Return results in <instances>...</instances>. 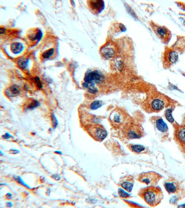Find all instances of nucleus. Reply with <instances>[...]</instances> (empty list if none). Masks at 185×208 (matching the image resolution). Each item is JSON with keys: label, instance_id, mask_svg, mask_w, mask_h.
Here are the masks:
<instances>
[{"label": "nucleus", "instance_id": "obj_1", "mask_svg": "<svg viewBox=\"0 0 185 208\" xmlns=\"http://www.w3.org/2000/svg\"><path fill=\"white\" fill-rule=\"evenodd\" d=\"M138 195L149 206L156 207L161 203L163 194L160 188L156 186H149L141 189Z\"/></svg>", "mask_w": 185, "mask_h": 208}, {"label": "nucleus", "instance_id": "obj_2", "mask_svg": "<svg viewBox=\"0 0 185 208\" xmlns=\"http://www.w3.org/2000/svg\"><path fill=\"white\" fill-rule=\"evenodd\" d=\"M127 119V114L124 111L115 109L109 115V121L112 126L118 128L125 124Z\"/></svg>", "mask_w": 185, "mask_h": 208}, {"label": "nucleus", "instance_id": "obj_3", "mask_svg": "<svg viewBox=\"0 0 185 208\" xmlns=\"http://www.w3.org/2000/svg\"><path fill=\"white\" fill-rule=\"evenodd\" d=\"M162 178V176L158 173L151 171L139 174L136 181L150 186H156Z\"/></svg>", "mask_w": 185, "mask_h": 208}, {"label": "nucleus", "instance_id": "obj_4", "mask_svg": "<svg viewBox=\"0 0 185 208\" xmlns=\"http://www.w3.org/2000/svg\"><path fill=\"white\" fill-rule=\"evenodd\" d=\"M86 131L96 141L101 142L107 136V132L102 126L97 124H91L86 126Z\"/></svg>", "mask_w": 185, "mask_h": 208}, {"label": "nucleus", "instance_id": "obj_5", "mask_svg": "<svg viewBox=\"0 0 185 208\" xmlns=\"http://www.w3.org/2000/svg\"><path fill=\"white\" fill-rule=\"evenodd\" d=\"M151 26L156 35L161 39V41H163V43L166 44L169 43L172 35L170 31L166 27L159 26L153 22H151Z\"/></svg>", "mask_w": 185, "mask_h": 208}, {"label": "nucleus", "instance_id": "obj_6", "mask_svg": "<svg viewBox=\"0 0 185 208\" xmlns=\"http://www.w3.org/2000/svg\"><path fill=\"white\" fill-rule=\"evenodd\" d=\"M167 106V101L162 97H157L151 100L145 108L149 112H158L163 110Z\"/></svg>", "mask_w": 185, "mask_h": 208}, {"label": "nucleus", "instance_id": "obj_7", "mask_svg": "<svg viewBox=\"0 0 185 208\" xmlns=\"http://www.w3.org/2000/svg\"><path fill=\"white\" fill-rule=\"evenodd\" d=\"M117 52L116 46L113 42H109L100 48L101 55L106 59H111L115 56Z\"/></svg>", "mask_w": 185, "mask_h": 208}, {"label": "nucleus", "instance_id": "obj_8", "mask_svg": "<svg viewBox=\"0 0 185 208\" xmlns=\"http://www.w3.org/2000/svg\"><path fill=\"white\" fill-rule=\"evenodd\" d=\"M104 76L98 71L88 70L85 74L84 82H94L95 83H100L104 81Z\"/></svg>", "mask_w": 185, "mask_h": 208}, {"label": "nucleus", "instance_id": "obj_9", "mask_svg": "<svg viewBox=\"0 0 185 208\" xmlns=\"http://www.w3.org/2000/svg\"><path fill=\"white\" fill-rule=\"evenodd\" d=\"M125 135L128 138H140L142 137L143 131L142 128L138 125H132L125 130Z\"/></svg>", "mask_w": 185, "mask_h": 208}, {"label": "nucleus", "instance_id": "obj_10", "mask_svg": "<svg viewBox=\"0 0 185 208\" xmlns=\"http://www.w3.org/2000/svg\"><path fill=\"white\" fill-rule=\"evenodd\" d=\"M151 120L157 131H158L161 135H164V136L167 135L169 128L162 118L158 117H154L152 118Z\"/></svg>", "mask_w": 185, "mask_h": 208}, {"label": "nucleus", "instance_id": "obj_11", "mask_svg": "<svg viewBox=\"0 0 185 208\" xmlns=\"http://www.w3.org/2000/svg\"><path fill=\"white\" fill-rule=\"evenodd\" d=\"M134 184V180L132 176L126 175L121 178L118 185L128 192H131L133 187Z\"/></svg>", "mask_w": 185, "mask_h": 208}, {"label": "nucleus", "instance_id": "obj_12", "mask_svg": "<svg viewBox=\"0 0 185 208\" xmlns=\"http://www.w3.org/2000/svg\"><path fill=\"white\" fill-rule=\"evenodd\" d=\"M87 4L90 10L95 14L100 13L105 8V2L103 1H88Z\"/></svg>", "mask_w": 185, "mask_h": 208}, {"label": "nucleus", "instance_id": "obj_13", "mask_svg": "<svg viewBox=\"0 0 185 208\" xmlns=\"http://www.w3.org/2000/svg\"><path fill=\"white\" fill-rule=\"evenodd\" d=\"M165 60L168 64H176L178 60V55L174 50H168L165 54Z\"/></svg>", "mask_w": 185, "mask_h": 208}, {"label": "nucleus", "instance_id": "obj_14", "mask_svg": "<svg viewBox=\"0 0 185 208\" xmlns=\"http://www.w3.org/2000/svg\"><path fill=\"white\" fill-rule=\"evenodd\" d=\"M20 93V89L16 85L11 86L5 91L6 96L9 97H16L19 95Z\"/></svg>", "mask_w": 185, "mask_h": 208}, {"label": "nucleus", "instance_id": "obj_15", "mask_svg": "<svg viewBox=\"0 0 185 208\" xmlns=\"http://www.w3.org/2000/svg\"><path fill=\"white\" fill-rule=\"evenodd\" d=\"M28 38L32 41L38 40L39 41L42 37V32L40 30L38 29L34 30H31L27 34Z\"/></svg>", "mask_w": 185, "mask_h": 208}, {"label": "nucleus", "instance_id": "obj_16", "mask_svg": "<svg viewBox=\"0 0 185 208\" xmlns=\"http://www.w3.org/2000/svg\"><path fill=\"white\" fill-rule=\"evenodd\" d=\"M128 147L131 151L135 154H143L146 152V148L140 145L130 144Z\"/></svg>", "mask_w": 185, "mask_h": 208}, {"label": "nucleus", "instance_id": "obj_17", "mask_svg": "<svg viewBox=\"0 0 185 208\" xmlns=\"http://www.w3.org/2000/svg\"><path fill=\"white\" fill-rule=\"evenodd\" d=\"M166 191L169 193H174L176 192L177 185L174 182H166L164 184Z\"/></svg>", "mask_w": 185, "mask_h": 208}, {"label": "nucleus", "instance_id": "obj_18", "mask_svg": "<svg viewBox=\"0 0 185 208\" xmlns=\"http://www.w3.org/2000/svg\"><path fill=\"white\" fill-rule=\"evenodd\" d=\"M176 137L179 142L185 144V128H180L176 132Z\"/></svg>", "mask_w": 185, "mask_h": 208}, {"label": "nucleus", "instance_id": "obj_19", "mask_svg": "<svg viewBox=\"0 0 185 208\" xmlns=\"http://www.w3.org/2000/svg\"><path fill=\"white\" fill-rule=\"evenodd\" d=\"M23 49V45L18 42L13 43L11 46V50L14 54H18L21 53Z\"/></svg>", "mask_w": 185, "mask_h": 208}, {"label": "nucleus", "instance_id": "obj_20", "mask_svg": "<svg viewBox=\"0 0 185 208\" xmlns=\"http://www.w3.org/2000/svg\"><path fill=\"white\" fill-rule=\"evenodd\" d=\"M82 85L84 88H86L89 90V91L90 93L96 94L98 92V89L96 86L95 83L94 82H84L82 84Z\"/></svg>", "mask_w": 185, "mask_h": 208}, {"label": "nucleus", "instance_id": "obj_21", "mask_svg": "<svg viewBox=\"0 0 185 208\" xmlns=\"http://www.w3.org/2000/svg\"><path fill=\"white\" fill-rule=\"evenodd\" d=\"M39 105V103L38 101L33 100H32L30 101V102L28 103L26 105L25 108L27 110L33 109L34 108L38 107Z\"/></svg>", "mask_w": 185, "mask_h": 208}, {"label": "nucleus", "instance_id": "obj_22", "mask_svg": "<svg viewBox=\"0 0 185 208\" xmlns=\"http://www.w3.org/2000/svg\"><path fill=\"white\" fill-rule=\"evenodd\" d=\"M55 49L54 48H51L47 49L42 54V57L44 59H46L50 58L54 53Z\"/></svg>", "mask_w": 185, "mask_h": 208}, {"label": "nucleus", "instance_id": "obj_23", "mask_svg": "<svg viewBox=\"0 0 185 208\" xmlns=\"http://www.w3.org/2000/svg\"><path fill=\"white\" fill-rule=\"evenodd\" d=\"M172 109L170 108L167 109L165 112V118L170 123H173L174 122V119L172 117Z\"/></svg>", "mask_w": 185, "mask_h": 208}, {"label": "nucleus", "instance_id": "obj_24", "mask_svg": "<svg viewBox=\"0 0 185 208\" xmlns=\"http://www.w3.org/2000/svg\"><path fill=\"white\" fill-rule=\"evenodd\" d=\"M102 101L99 100H96L91 104L90 106V108L92 110H95L99 108H100L102 106Z\"/></svg>", "mask_w": 185, "mask_h": 208}, {"label": "nucleus", "instance_id": "obj_25", "mask_svg": "<svg viewBox=\"0 0 185 208\" xmlns=\"http://www.w3.org/2000/svg\"><path fill=\"white\" fill-rule=\"evenodd\" d=\"M19 66L22 69H25L27 67L28 64V60L26 58H21L18 62Z\"/></svg>", "mask_w": 185, "mask_h": 208}, {"label": "nucleus", "instance_id": "obj_26", "mask_svg": "<svg viewBox=\"0 0 185 208\" xmlns=\"http://www.w3.org/2000/svg\"><path fill=\"white\" fill-rule=\"evenodd\" d=\"M118 193L119 196L121 198H129L130 196L129 194H127L126 192H125L122 189H119L118 191Z\"/></svg>", "mask_w": 185, "mask_h": 208}, {"label": "nucleus", "instance_id": "obj_27", "mask_svg": "<svg viewBox=\"0 0 185 208\" xmlns=\"http://www.w3.org/2000/svg\"><path fill=\"white\" fill-rule=\"evenodd\" d=\"M14 179H15V180H16V181L20 183V184H22V185H24L25 186H26V187H27V188H30L28 186V185H27V184H26L23 181L21 180V178H20V177H19V176H17V177L16 176H15V177H14Z\"/></svg>", "mask_w": 185, "mask_h": 208}, {"label": "nucleus", "instance_id": "obj_28", "mask_svg": "<svg viewBox=\"0 0 185 208\" xmlns=\"http://www.w3.org/2000/svg\"><path fill=\"white\" fill-rule=\"evenodd\" d=\"M52 119L53 127L54 128H56L57 124H58V122H57V120H56V118L54 114H53V115H52Z\"/></svg>", "mask_w": 185, "mask_h": 208}, {"label": "nucleus", "instance_id": "obj_29", "mask_svg": "<svg viewBox=\"0 0 185 208\" xmlns=\"http://www.w3.org/2000/svg\"><path fill=\"white\" fill-rule=\"evenodd\" d=\"M35 82L37 85L38 87V88H42V84H41V82H40V79L38 77H36L35 78Z\"/></svg>", "mask_w": 185, "mask_h": 208}, {"label": "nucleus", "instance_id": "obj_30", "mask_svg": "<svg viewBox=\"0 0 185 208\" xmlns=\"http://www.w3.org/2000/svg\"><path fill=\"white\" fill-rule=\"evenodd\" d=\"M52 177L56 180H59L60 179V176L59 175H57V174H54V175L52 176Z\"/></svg>", "mask_w": 185, "mask_h": 208}, {"label": "nucleus", "instance_id": "obj_31", "mask_svg": "<svg viewBox=\"0 0 185 208\" xmlns=\"http://www.w3.org/2000/svg\"><path fill=\"white\" fill-rule=\"evenodd\" d=\"M11 137V136L9 133H6L4 136H3V138L6 139L9 138L10 137Z\"/></svg>", "mask_w": 185, "mask_h": 208}, {"label": "nucleus", "instance_id": "obj_32", "mask_svg": "<svg viewBox=\"0 0 185 208\" xmlns=\"http://www.w3.org/2000/svg\"><path fill=\"white\" fill-rule=\"evenodd\" d=\"M0 31H1V34H2L5 33L6 30H5V29L1 27V29H0Z\"/></svg>", "mask_w": 185, "mask_h": 208}, {"label": "nucleus", "instance_id": "obj_33", "mask_svg": "<svg viewBox=\"0 0 185 208\" xmlns=\"http://www.w3.org/2000/svg\"><path fill=\"white\" fill-rule=\"evenodd\" d=\"M6 197H7L8 199H11L12 198V195L10 193H9L7 194L6 195Z\"/></svg>", "mask_w": 185, "mask_h": 208}, {"label": "nucleus", "instance_id": "obj_34", "mask_svg": "<svg viewBox=\"0 0 185 208\" xmlns=\"http://www.w3.org/2000/svg\"><path fill=\"white\" fill-rule=\"evenodd\" d=\"M7 206H8V207H11L12 206V204L10 202H9L7 203Z\"/></svg>", "mask_w": 185, "mask_h": 208}]
</instances>
